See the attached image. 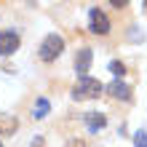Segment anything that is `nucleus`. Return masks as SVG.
<instances>
[{"label":"nucleus","instance_id":"obj_6","mask_svg":"<svg viewBox=\"0 0 147 147\" xmlns=\"http://www.w3.org/2000/svg\"><path fill=\"white\" fill-rule=\"evenodd\" d=\"M115 99H123V102H128L131 99V88H128L126 83H120V80H115V83H110V88H107Z\"/></svg>","mask_w":147,"mask_h":147},{"label":"nucleus","instance_id":"obj_13","mask_svg":"<svg viewBox=\"0 0 147 147\" xmlns=\"http://www.w3.org/2000/svg\"><path fill=\"white\" fill-rule=\"evenodd\" d=\"M70 147H83V144H80V142H72V144H70Z\"/></svg>","mask_w":147,"mask_h":147},{"label":"nucleus","instance_id":"obj_7","mask_svg":"<svg viewBox=\"0 0 147 147\" xmlns=\"http://www.w3.org/2000/svg\"><path fill=\"white\" fill-rule=\"evenodd\" d=\"M86 126H88V131H99V128L107 126V118L99 115V112H86Z\"/></svg>","mask_w":147,"mask_h":147},{"label":"nucleus","instance_id":"obj_14","mask_svg":"<svg viewBox=\"0 0 147 147\" xmlns=\"http://www.w3.org/2000/svg\"><path fill=\"white\" fill-rule=\"evenodd\" d=\"M144 8H147V0H144Z\"/></svg>","mask_w":147,"mask_h":147},{"label":"nucleus","instance_id":"obj_10","mask_svg":"<svg viewBox=\"0 0 147 147\" xmlns=\"http://www.w3.org/2000/svg\"><path fill=\"white\" fill-rule=\"evenodd\" d=\"M110 72L115 75V78H123V75H126V67L120 64V62H112V64H110Z\"/></svg>","mask_w":147,"mask_h":147},{"label":"nucleus","instance_id":"obj_3","mask_svg":"<svg viewBox=\"0 0 147 147\" xmlns=\"http://www.w3.org/2000/svg\"><path fill=\"white\" fill-rule=\"evenodd\" d=\"M88 19H91V32L94 35H107L110 32V19L99 11V8H91Z\"/></svg>","mask_w":147,"mask_h":147},{"label":"nucleus","instance_id":"obj_5","mask_svg":"<svg viewBox=\"0 0 147 147\" xmlns=\"http://www.w3.org/2000/svg\"><path fill=\"white\" fill-rule=\"evenodd\" d=\"M91 59H94V54H91V48H80L78 51V56H75V72L78 75H88V67H91Z\"/></svg>","mask_w":147,"mask_h":147},{"label":"nucleus","instance_id":"obj_9","mask_svg":"<svg viewBox=\"0 0 147 147\" xmlns=\"http://www.w3.org/2000/svg\"><path fill=\"white\" fill-rule=\"evenodd\" d=\"M48 110H51V105H48V102L46 99H38V105H35V110H32V118H46L48 115Z\"/></svg>","mask_w":147,"mask_h":147},{"label":"nucleus","instance_id":"obj_1","mask_svg":"<svg viewBox=\"0 0 147 147\" xmlns=\"http://www.w3.org/2000/svg\"><path fill=\"white\" fill-rule=\"evenodd\" d=\"M102 94V83L99 80H94V78H88V75H83L80 80L75 83V88H72V96L80 102V99H96Z\"/></svg>","mask_w":147,"mask_h":147},{"label":"nucleus","instance_id":"obj_15","mask_svg":"<svg viewBox=\"0 0 147 147\" xmlns=\"http://www.w3.org/2000/svg\"><path fill=\"white\" fill-rule=\"evenodd\" d=\"M0 147H3V144H0Z\"/></svg>","mask_w":147,"mask_h":147},{"label":"nucleus","instance_id":"obj_4","mask_svg":"<svg viewBox=\"0 0 147 147\" xmlns=\"http://www.w3.org/2000/svg\"><path fill=\"white\" fill-rule=\"evenodd\" d=\"M19 48V35L16 32H0V56H11Z\"/></svg>","mask_w":147,"mask_h":147},{"label":"nucleus","instance_id":"obj_2","mask_svg":"<svg viewBox=\"0 0 147 147\" xmlns=\"http://www.w3.org/2000/svg\"><path fill=\"white\" fill-rule=\"evenodd\" d=\"M64 51V40L56 35V32H51V35L40 43V59L43 62H54V59Z\"/></svg>","mask_w":147,"mask_h":147},{"label":"nucleus","instance_id":"obj_8","mask_svg":"<svg viewBox=\"0 0 147 147\" xmlns=\"http://www.w3.org/2000/svg\"><path fill=\"white\" fill-rule=\"evenodd\" d=\"M16 118L13 115H0V136H5V134H13L16 131Z\"/></svg>","mask_w":147,"mask_h":147},{"label":"nucleus","instance_id":"obj_12","mask_svg":"<svg viewBox=\"0 0 147 147\" xmlns=\"http://www.w3.org/2000/svg\"><path fill=\"white\" fill-rule=\"evenodd\" d=\"M110 5H112V8H126L128 0H110Z\"/></svg>","mask_w":147,"mask_h":147},{"label":"nucleus","instance_id":"obj_11","mask_svg":"<svg viewBox=\"0 0 147 147\" xmlns=\"http://www.w3.org/2000/svg\"><path fill=\"white\" fill-rule=\"evenodd\" d=\"M134 144H136V147H147V134H142V131H139V134L134 136Z\"/></svg>","mask_w":147,"mask_h":147}]
</instances>
